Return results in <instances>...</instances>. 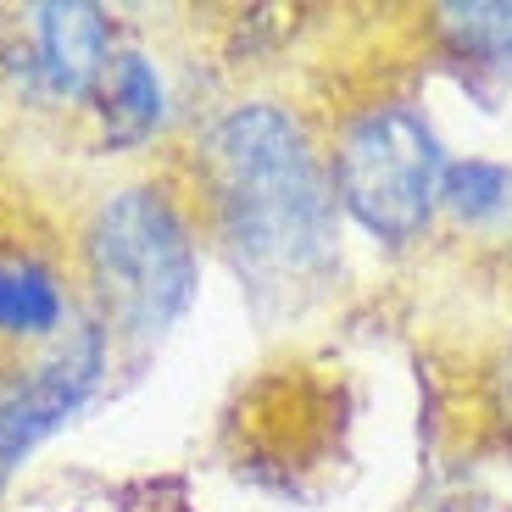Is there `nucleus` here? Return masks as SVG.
Listing matches in <instances>:
<instances>
[{
	"label": "nucleus",
	"mask_w": 512,
	"mask_h": 512,
	"mask_svg": "<svg viewBox=\"0 0 512 512\" xmlns=\"http://www.w3.org/2000/svg\"><path fill=\"white\" fill-rule=\"evenodd\" d=\"M440 212L462 229H501L512 212V162L496 156H451L440 179Z\"/></svg>",
	"instance_id": "nucleus-9"
},
{
	"label": "nucleus",
	"mask_w": 512,
	"mask_h": 512,
	"mask_svg": "<svg viewBox=\"0 0 512 512\" xmlns=\"http://www.w3.org/2000/svg\"><path fill=\"white\" fill-rule=\"evenodd\" d=\"M28 62L39 73L45 101H95L106 67H112V17L90 0H51L28 12Z\"/></svg>",
	"instance_id": "nucleus-5"
},
{
	"label": "nucleus",
	"mask_w": 512,
	"mask_h": 512,
	"mask_svg": "<svg viewBox=\"0 0 512 512\" xmlns=\"http://www.w3.org/2000/svg\"><path fill=\"white\" fill-rule=\"evenodd\" d=\"M479 418L512 451V334L479 362Z\"/></svg>",
	"instance_id": "nucleus-11"
},
{
	"label": "nucleus",
	"mask_w": 512,
	"mask_h": 512,
	"mask_svg": "<svg viewBox=\"0 0 512 512\" xmlns=\"http://www.w3.org/2000/svg\"><path fill=\"white\" fill-rule=\"evenodd\" d=\"M78 268L90 284V318L112 351L162 340L201 290V229L190 201L167 184L106 190L84 223Z\"/></svg>",
	"instance_id": "nucleus-2"
},
{
	"label": "nucleus",
	"mask_w": 512,
	"mask_h": 512,
	"mask_svg": "<svg viewBox=\"0 0 512 512\" xmlns=\"http://www.w3.org/2000/svg\"><path fill=\"white\" fill-rule=\"evenodd\" d=\"M190 218L240 273L256 312L307 307L340 268L329 151L284 101H240L195 134Z\"/></svg>",
	"instance_id": "nucleus-1"
},
{
	"label": "nucleus",
	"mask_w": 512,
	"mask_h": 512,
	"mask_svg": "<svg viewBox=\"0 0 512 512\" xmlns=\"http://www.w3.org/2000/svg\"><path fill=\"white\" fill-rule=\"evenodd\" d=\"M12 512H179L162 507L145 490H112V485H62V490H39V496L17 501Z\"/></svg>",
	"instance_id": "nucleus-10"
},
{
	"label": "nucleus",
	"mask_w": 512,
	"mask_h": 512,
	"mask_svg": "<svg viewBox=\"0 0 512 512\" xmlns=\"http://www.w3.org/2000/svg\"><path fill=\"white\" fill-rule=\"evenodd\" d=\"M112 340L106 329L84 312L62 340L39 351V357L17 362L12 379L0 384V485L34 457L45 440L73 423L78 412L95 401V390L112 373Z\"/></svg>",
	"instance_id": "nucleus-4"
},
{
	"label": "nucleus",
	"mask_w": 512,
	"mask_h": 512,
	"mask_svg": "<svg viewBox=\"0 0 512 512\" xmlns=\"http://www.w3.org/2000/svg\"><path fill=\"white\" fill-rule=\"evenodd\" d=\"M73 290L67 273L34 245H0V346L6 351H45L73 329Z\"/></svg>",
	"instance_id": "nucleus-6"
},
{
	"label": "nucleus",
	"mask_w": 512,
	"mask_h": 512,
	"mask_svg": "<svg viewBox=\"0 0 512 512\" xmlns=\"http://www.w3.org/2000/svg\"><path fill=\"white\" fill-rule=\"evenodd\" d=\"M435 39L474 78L512 84V6H435Z\"/></svg>",
	"instance_id": "nucleus-8"
},
{
	"label": "nucleus",
	"mask_w": 512,
	"mask_h": 512,
	"mask_svg": "<svg viewBox=\"0 0 512 512\" xmlns=\"http://www.w3.org/2000/svg\"><path fill=\"white\" fill-rule=\"evenodd\" d=\"M95 112L106 123V145H145L167 123L162 67L145 51H117L101 90H95Z\"/></svg>",
	"instance_id": "nucleus-7"
},
{
	"label": "nucleus",
	"mask_w": 512,
	"mask_h": 512,
	"mask_svg": "<svg viewBox=\"0 0 512 512\" xmlns=\"http://www.w3.org/2000/svg\"><path fill=\"white\" fill-rule=\"evenodd\" d=\"M329 151L334 201L357 229L384 245H412L440 212L446 145L418 101L379 95L340 117Z\"/></svg>",
	"instance_id": "nucleus-3"
}]
</instances>
